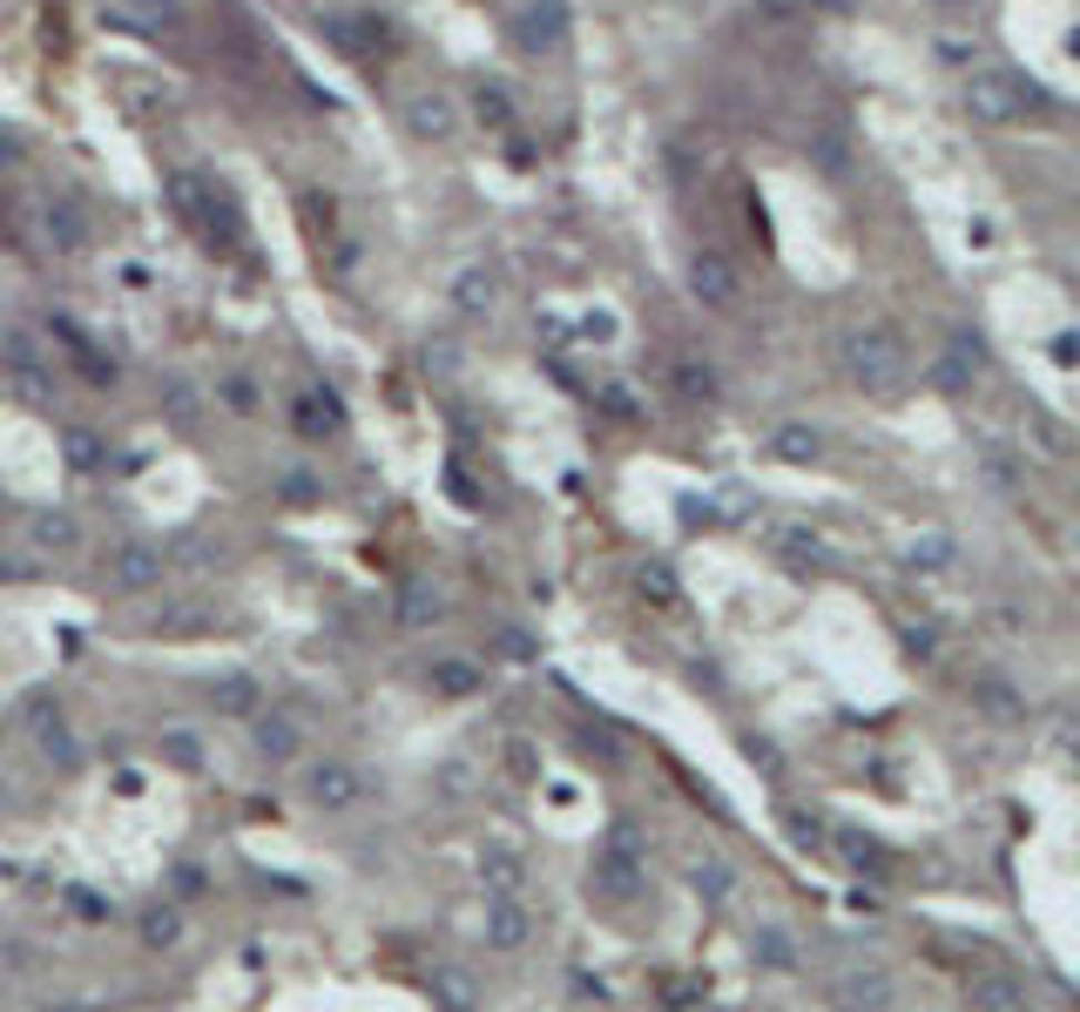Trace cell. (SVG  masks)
<instances>
[{"label": "cell", "mask_w": 1080, "mask_h": 1012, "mask_svg": "<svg viewBox=\"0 0 1080 1012\" xmlns=\"http://www.w3.org/2000/svg\"><path fill=\"white\" fill-rule=\"evenodd\" d=\"M34 540H41V547H54V554H74L81 527H74L68 514H34Z\"/></svg>", "instance_id": "cell-8"}, {"label": "cell", "mask_w": 1080, "mask_h": 1012, "mask_svg": "<svg viewBox=\"0 0 1080 1012\" xmlns=\"http://www.w3.org/2000/svg\"><path fill=\"white\" fill-rule=\"evenodd\" d=\"M777 459H817V439L797 426V433H777Z\"/></svg>", "instance_id": "cell-13"}, {"label": "cell", "mask_w": 1080, "mask_h": 1012, "mask_svg": "<svg viewBox=\"0 0 1080 1012\" xmlns=\"http://www.w3.org/2000/svg\"><path fill=\"white\" fill-rule=\"evenodd\" d=\"M486 932H493V945H501V952L527 945V911L514 904V891H501V904H493V918H486Z\"/></svg>", "instance_id": "cell-5"}, {"label": "cell", "mask_w": 1080, "mask_h": 1012, "mask_svg": "<svg viewBox=\"0 0 1080 1012\" xmlns=\"http://www.w3.org/2000/svg\"><path fill=\"white\" fill-rule=\"evenodd\" d=\"M838 858H851L858 871H878V864H885V858H878V843H865L858 830H845V837H838Z\"/></svg>", "instance_id": "cell-12"}, {"label": "cell", "mask_w": 1080, "mask_h": 1012, "mask_svg": "<svg viewBox=\"0 0 1080 1012\" xmlns=\"http://www.w3.org/2000/svg\"><path fill=\"white\" fill-rule=\"evenodd\" d=\"M405 122L420 129V135H446V129H453V102H446V95H420V102L405 109Z\"/></svg>", "instance_id": "cell-6"}, {"label": "cell", "mask_w": 1080, "mask_h": 1012, "mask_svg": "<svg viewBox=\"0 0 1080 1012\" xmlns=\"http://www.w3.org/2000/svg\"><path fill=\"white\" fill-rule=\"evenodd\" d=\"M845 372H851L858 392H871V398L898 392V378H905V352H898V337H885V331H858V337H845Z\"/></svg>", "instance_id": "cell-1"}, {"label": "cell", "mask_w": 1080, "mask_h": 1012, "mask_svg": "<svg viewBox=\"0 0 1080 1012\" xmlns=\"http://www.w3.org/2000/svg\"><path fill=\"white\" fill-rule=\"evenodd\" d=\"M115 574H122V587H149L162 574V560H155V547H129V554H115Z\"/></svg>", "instance_id": "cell-9"}, {"label": "cell", "mask_w": 1080, "mask_h": 1012, "mask_svg": "<svg viewBox=\"0 0 1080 1012\" xmlns=\"http://www.w3.org/2000/svg\"><path fill=\"white\" fill-rule=\"evenodd\" d=\"M135 932H142V945H149V952H170V945L183 939V911H176V904H149Z\"/></svg>", "instance_id": "cell-4"}, {"label": "cell", "mask_w": 1080, "mask_h": 1012, "mask_svg": "<svg viewBox=\"0 0 1080 1012\" xmlns=\"http://www.w3.org/2000/svg\"><path fill=\"white\" fill-rule=\"evenodd\" d=\"M352 797H359V777H352L345 763H317V770H311V803L339 810V803H352Z\"/></svg>", "instance_id": "cell-3"}, {"label": "cell", "mask_w": 1080, "mask_h": 1012, "mask_svg": "<svg viewBox=\"0 0 1080 1012\" xmlns=\"http://www.w3.org/2000/svg\"><path fill=\"white\" fill-rule=\"evenodd\" d=\"M440 689L446 696H473L480 689V668L473 661H440Z\"/></svg>", "instance_id": "cell-11"}, {"label": "cell", "mask_w": 1080, "mask_h": 1012, "mask_svg": "<svg viewBox=\"0 0 1080 1012\" xmlns=\"http://www.w3.org/2000/svg\"><path fill=\"white\" fill-rule=\"evenodd\" d=\"M258 742H264V756H271V763H291V756L304 749V736H297L291 722H277V716H264V722H258Z\"/></svg>", "instance_id": "cell-7"}, {"label": "cell", "mask_w": 1080, "mask_h": 1012, "mask_svg": "<svg viewBox=\"0 0 1080 1012\" xmlns=\"http://www.w3.org/2000/svg\"><path fill=\"white\" fill-rule=\"evenodd\" d=\"M696 878H703V898H723V891H729V878H723V871H716V864H703V871H696Z\"/></svg>", "instance_id": "cell-18"}, {"label": "cell", "mask_w": 1080, "mask_h": 1012, "mask_svg": "<svg viewBox=\"0 0 1080 1012\" xmlns=\"http://www.w3.org/2000/svg\"><path fill=\"white\" fill-rule=\"evenodd\" d=\"M986 709H1007V716H1013V709H1020V696H1013V689H1000V682H986Z\"/></svg>", "instance_id": "cell-16"}, {"label": "cell", "mask_w": 1080, "mask_h": 1012, "mask_svg": "<svg viewBox=\"0 0 1080 1012\" xmlns=\"http://www.w3.org/2000/svg\"><path fill=\"white\" fill-rule=\"evenodd\" d=\"M845 992H851L858 1005H878V999H885V979H878V972H865V979H851Z\"/></svg>", "instance_id": "cell-15"}, {"label": "cell", "mask_w": 1080, "mask_h": 1012, "mask_svg": "<svg viewBox=\"0 0 1080 1012\" xmlns=\"http://www.w3.org/2000/svg\"><path fill=\"white\" fill-rule=\"evenodd\" d=\"M966 102H972V115H986V122H1013V115H1027L1040 95L1027 89L1020 74H1000V68H979L972 81H966Z\"/></svg>", "instance_id": "cell-2"}, {"label": "cell", "mask_w": 1080, "mask_h": 1012, "mask_svg": "<svg viewBox=\"0 0 1080 1012\" xmlns=\"http://www.w3.org/2000/svg\"><path fill=\"white\" fill-rule=\"evenodd\" d=\"M696 291H703V304H723V297L736 291V277H729L716 257H696Z\"/></svg>", "instance_id": "cell-10"}, {"label": "cell", "mask_w": 1080, "mask_h": 1012, "mask_svg": "<svg viewBox=\"0 0 1080 1012\" xmlns=\"http://www.w3.org/2000/svg\"><path fill=\"white\" fill-rule=\"evenodd\" d=\"M170 756H183V763H203V742H196V736H170Z\"/></svg>", "instance_id": "cell-17"}, {"label": "cell", "mask_w": 1080, "mask_h": 1012, "mask_svg": "<svg viewBox=\"0 0 1080 1012\" xmlns=\"http://www.w3.org/2000/svg\"><path fill=\"white\" fill-rule=\"evenodd\" d=\"M979 1005H986V1012H1020V992H1013V985H986Z\"/></svg>", "instance_id": "cell-14"}]
</instances>
